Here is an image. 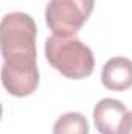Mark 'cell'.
<instances>
[{
  "label": "cell",
  "mask_w": 132,
  "mask_h": 134,
  "mask_svg": "<svg viewBox=\"0 0 132 134\" xmlns=\"http://www.w3.org/2000/svg\"><path fill=\"white\" fill-rule=\"evenodd\" d=\"M36 36L37 27L30 14L14 11L3 16L0 24L2 84L14 97H28L39 86Z\"/></svg>",
  "instance_id": "cell-1"
},
{
  "label": "cell",
  "mask_w": 132,
  "mask_h": 134,
  "mask_svg": "<svg viewBox=\"0 0 132 134\" xmlns=\"http://www.w3.org/2000/svg\"><path fill=\"white\" fill-rule=\"evenodd\" d=\"M45 58L50 66L70 80H82L93 73L95 56L76 36H50L45 41Z\"/></svg>",
  "instance_id": "cell-2"
},
{
  "label": "cell",
  "mask_w": 132,
  "mask_h": 134,
  "mask_svg": "<svg viewBox=\"0 0 132 134\" xmlns=\"http://www.w3.org/2000/svg\"><path fill=\"white\" fill-rule=\"evenodd\" d=\"M95 0H50L45 22L55 36H73L90 17Z\"/></svg>",
  "instance_id": "cell-3"
},
{
  "label": "cell",
  "mask_w": 132,
  "mask_h": 134,
  "mask_svg": "<svg viewBox=\"0 0 132 134\" xmlns=\"http://www.w3.org/2000/svg\"><path fill=\"white\" fill-rule=\"evenodd\" d=\"M101 83L110 91H128L132 87V61L124 56L107 59L101 72Z\"/></svg>",
  "instance_id": "cell-4"
},
{
  "label": "cell",
  "mask_w": 132,
  "mask_h": 134,
  "mask_svg": "<svg viewBox=\"0 0 132 134\" xmlns=\"http://www.w3.org/2000/svg\"><path fill=\"white\" fill-rule=\"evenodd\" d=\"M128 108L120 100L103 98L93 109V122L99 134H118V126Z\"/></svg>",
  "instance_id": "cell-5"
},
{
  "label": "cell",
  "mask_w": 132,
  "mask_h": 134,
  "mask_svg": "<svg viewBox=\"0 0 132 134\" xmlns=\"http://www.w3.org/2000/svg\"><path fill=\"white\" fill-rule=\"evenodd\" d=\"M53 134H89V122L81 112H65L55 122Z\"/></svg>",
  "instance_id": "cell-6"
},
{
  "label": "cell",
  "mask_w": 132,
  "mask_h": 134,
  "mask_svg": "<svg viewBox=\"0 0 132 134\" xmlns=\"http://www.w3.org/2000/svg\"><path fill=\"white\" fill-rule=\"evenodd\" d=\"M118 134H132V111H128L118 126Z\"/></svg>",
  "instance_id": "cell-7"
}]
</instances>
